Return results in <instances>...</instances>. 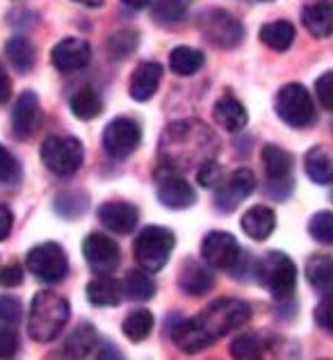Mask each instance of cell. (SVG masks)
I'll list each match as a JSON object with an SVG mask.
<instances>
[{
    "mask_svg": "<svg viewBox=\"0 0 333 360\" xmlns=\"http://www.w3.org/2000/svg\"><path fill=\"white\" fill-rule=\"evenodd\" d=\"M137 49V32L132 30H121L110 37V51L117 60H123L128 53Z\"/></svg>",
    "mask_w": 333,
    "mask_h": 360,
    "instance_id": "obj_38",
    "label": "cell"
},
{
    "mask_svg": "<svg viewBox=\"0 0 333 360\" xmlns=\"http://www.w3.org/2000/svg\"><path fill=\"white\" fill-rule=\"evenodd\" d=\"M213 115H215V121L220 123L226 132H240L246 128V123H249L246 108L235 96H231V94H224V96L215 103Z\"/></svg>",
    "mask_w": 333,
    "mask_h": 360,
    "instance_id": "obj_21",
    "label": "cell"
},
{
    "mask_svg": "<svg viewBox=\"0 0 333 360\" xmlns=\"http://www.w3.org/2000/svg\"><path fill=\"white\" fill-rule=\"evenodd\" d=\"M142 141V128L135 119L117 117L103 130V148L114 160H126L137 150Z\"/></svg>",
    "mask_w": 333,
    "mask_h": 360,
    "instance_id": "obj_10",
    "label": "cell"
},
{
    "mask_svg": "<svg viewBox=\"0 0 333 360\" xmlns=\"http://www.w3.org/2000/svg\"><path fill=\"white\" fill-rule=\"evenodd\" d=\"M123 295L132 301H149L156 295V281L151 278V271L146 269H132L126 274L123 281Z\"/></svg>",
    "mask_w": 333,
    "mask_h": 360,
    "instance_id": "obj_30",
    "label": "cell"
},
{
    "mask_svg": "<svg viewBox=\"0 0 333 360\" xmlns=\"http://www.w3.org/2000/svg\"><path fill=\"white\" fill-rule=\"evenodd\" d=\"M315 96L322 103V108L333 112V69L322 73L315 82Z\"/></svg>",
    "mask_w": 333,
    "mask_h": 360,
    "instance_id": "obj_43",
    "label": "cell"
},
{
    "mask_svg": "<svg viewBox=\"0 0 333 360\" xmlns=\"http://www.w3.org/2000/svg\"><path fill=\"white\" fill-rule=\"evenodd\" d=\"M240 226L246 238H251L256 242H265L277 231V214L268 205H253L242 214Z\"/></svg>",
    "mask_w": 333,
    "mask_h": 360,
    "instance_id": "obj_19",
    "label": "cell"
},
{
    "mask_svg": "<svg viewBox=\"0 0 333 360\" xmlns=\"http://www.w3.org/2000/svg\"><path fill=\"white\" fill-rule=\"evenodd\" d=\"M196 180H199V185L206 187V189H217L226 178H224L222 167L217 162H213V160H208V162H203L201 167H199Z\"/></svg>",
    "mask_w": 333,
    "mask_h": 360,
    "instance_id": "obj_40",
    "label": "cell"
},
{
    "mask_svg": "<svg viewBox=\"0 0 333 360\" xmlns=\"http://www.w3.org/2000/svg\"><path fill=\"white\" fill-rule=\"evenodd\" d=\"M313 317H315V324L322 330L333 335V295H325V299L318 303L315 312H313Z\"/></svg>",
    "mask_w": 333,
    "mask_h": 360,
    "instance_id": "obj_42",
    "label": "cell"
},
{
    "mask_svg": "<svg viewBox=\"0 0 333 360\" xmlns=\"http://www.w3.org/2000/svg\"><path fill=\"white\" fill-rule=\"evenodd\" d=\"M128 7H132V9H144V7H151L153 5V0H123Z\"/></svg>",
    "mask_w": 333,
    "mask_h": 360,
    "instance_id": "obj_49",
    "label": "cell"
},
{
    "mask_svg": "<svg viewBox=\"0 0 333 360\" xmlns=\"http://www.w3.org/2000/svg\"><path fill=\"white\" fill-rule=\"evenodd\" d=\"M9 94H12V82H9V78L5 75V71L0 69V105L9 101Z\"/></svg>",
    "mask_w": 333,
    "mask_h": 360,
    "instance_id": "obj_48",
    "label": "cell"
},
{
    "mask_svg": "<svg viewBox=\"0 0 333 360\" xmlns=\"http://www.w3.org/2000/svg\"><path fill=\"white\" fill-rule=\"evenodd\" d=\"M73 3L84 5V7H101V5H103V0H73Z\"/></svg>",
    "mask_w": 333,
    "mask_h": 360,
    "instance_id": "obj_50",
    "label": "cell"
},
{
    "mask_svg": "<svg viewBox=\"0 0 333 360\" xmlns=\"http://www.w3.org/2000/svg\"><path fill=\"white\" fill-rule=\"evenodd\" d=\"M99 347V338L96 330H94L92 324H80L71 330V335L66 338L64 342V352L62 356L66 358H87L96 352Z\"/></svg>",
    "mask_w": 333,
    "mask_h": 360,
    "instance_id": "obj_26",
    "label": "cell"
},
{
    "mask_svg": "<svg viewBox=\"0 0 333 360\" xmlns=\"http://www.w3.org/2000/svg\"><path fill=\"white\" fill-rule=\"evenodd\" d=\"M201 258L211 269L231 271L235 278H240V271L244 274L246 251L237 244V240L226 231H211L201 242Z\"/></svg>",
    "mask_w": 333,
    "mask_h": 360,
    "instance_id": "obj_6",
    "label": "cell"
},
{
    "mask_svg": "<svg viewBox=\"0 0 333 360\" xmlns=\"http://www.w3.org/2000/svg\"><path fill=\"white\" fill-rule=\"evenodd\" d=\"M66 205H71L73 217H78L87 210V196L84 194L78 196V192H66L62 196H57V210H62V207H66Z\"/></svg>",
    "mask_w": 333,
    "mask_h": 360,
    "instance_id": "obj_45",
    "label": "cell"
},
{
    "mask_svg": "<svg viewBox=\"0 0 333 360\" xmlns=\"http://www.w3.org/2000/svg\"><path fill=\"white\" fill-rule=\"evenodd\" d=\"M256 281L270 292L279 303L292 301L297 290V264L283 251H270L256 262Z\"/></svg>",
    "mask_w": 333,
    "mask_h": 360,
    "instance_id": "obj_4",
    "label": "cell"
},
{
    "mask_svg": "<svg viewBox=\"0 0 333 360\" xmlns=\"http://www.w3.org/2000/svg\"><path fill=\"white\" fill-rule=\"evenodd\" d=\"M303 169L318 185H333V148L313 146L303 158Z\"/></svg>",
    "mask_w": 333,
    "mask_h": 360,
    "instance_id": "obj_23",
    "label": "cell"
},
{
    "mask_svg": "<svg viewBox=\"0 0 333 360\" xmlns=\"http://www.w3.org/2000/svg\"><path fill=\"white\" fill-rule=\"evenodd\" d=\"M270 349V340L256 333V330H246V333H242L240 338L233 340L231 345V354L233 358H242V360H256L260 358L265 352Z\"/></svg>",
    "mask_w": 333,
    "mask_h": 360,
    "instance_id": "obj_33",
    "label": "cell"
},
{
    "mask_svg": "<svg viewBox=\"0 0 333 360\" xmlns=\"http://www.w3.org/2000/svg\"><path fill=\"white\" fill-rule=\"evenodd\" d=\"M263 165H265V174H268V178H288V176H292L294 158L285 148L268 144L263 148Z\"/></svg>",
    "mask_w": 333,
    "mask_h": 360,
    "instance_id": "obj_31",
    "label": "cell"
},
{
    "mask_svg": "<svg viewBox=\"0 0 333 360\" xmlns=\"http://www.w3.org/2000/svg\"><path fill=\"white\" fill-rule=\"evenodd\" d=\"M18 352V335L14 326L0 328V358H12Z\"/></svg>",
    "mask_w": 333,
    "mask_h": 360,
    "instance_id": "obj_44",
    "label": "cell"
},
{
    "mask_svg": "<svg viewBox=\"0 0 333 360\" xmlns=\"http://www.w3.org/2000/svg\"><path fill=\"white\" fill-rule=\"evenodd\" d=\"M5 55L18 73H27L34 66V46L25 37H12L5 44Z\"/></svg>",
    "mask_w": 333,
    "mask_h": 360,
    "instance_id": "obj_34",
    "label": "cell"
},
{
    "mask_svg": "<svg viewBox=\"0 0 333 360\" xmlns=\"http://www.w3.org/2000/svg\"><path fill=\"white\" fill-rule=\"evenodd\" d=\"M23 319V306L21 301L12 295L0 297V324L3 326H18Z\"/></svg>",
    "mask_w": 333,
    "mask_h": 360,
    "instance_id": "obj_37",
    "label": "cell"
},
{
    "mask_svg": "<svg viewBox=\"0 0 333 360\" xmlns=\"http://www.w3.org/2000/svg\"><path fill=\"white\" fill-rule=\"evenodd\" d=\"M158 201L169 210H185V207H192L196 203V192L185 178H180L174 172H165V176L160 174Z\"/></svg>",
    "mask_w": 333,
    "mask_h": 360,
    "instance_id": "obj_15",
    "label": "cell"
},
{
    "mask_svg": "<svg viewBox=\"0 0 333 360\" xmlns=\"http://www.w3.org/2000/svg\"><path fill=\"white\" fill-rule=\"evenodd\" d=\"M25 267L27 271H32L42 283H60L64 276L69 274V258H66V251L60 244L55 242H44L37 244L30 253L25 255Z\"/></svg>",
    "mask_w": 333,
    "mask_h": 360,
    "instance_id": "obj_9",
    "label": "cell"
},
{
    "mask_svg": "<svg viewBox=\"0 0 333 360\" xmlns=\"http://www.w3.org/2000/svg\"><path fill=\"white\" fill-rule=\"evenodd\" d=\"M82 255L96 274H112L121 262L119 244L103 233H92L82 242Z\"/></svg>",
    "mask_w": 333,
    "mask_h": 360,
    "instance_id": "obj_12",
    "label": "cell"
},
{
    "mask_svg": "<svg viewBox=\"0 0 333 360\" xmlns=\"http://www.w3.org/2000/svg\"><path fill=\"white\" fill-rule=\"evenodd\" d=\"M176 246V235L165 226H146L135 240V260L142 269L156 274L169 262V255Z\"/></svg>",
    "mask_w": 333,
    "mask_h": 360,
    "instance_id": "obj_7",
    "label": "cell"
},
{
    "mask_svg": "<svg viewBox=\"0 0 333 360\" xmlns=\"http://www.w3.org/2000/svg\"><path fill=\"white\" fill-rule=\"evenodd\" d=\"M217 139L211 128L199 121H176L165 128L160 158L165 172H183L192 165L201 167L215 155Z\"/></svg>",
    "mask_w": 333,
    "mask_h": 360,
    "instance_id": "obj_2",
    "label": "cell"
},
{
    "mask_svg": "<svg viewBox=\"0 0 333 360\" xmlns=\"http://www.w3.org/2000/svg\"><path fill=\"white\" fill-rule=\"evenodd\" d=\"M23 283V267L21 264H7L0 269V288H18Z\"/></svg>",
    "mask_w": 333,
    "mask_h": 360,
    "instance_id": "obj_46",
    "label": "cell"
},
{
    "mask_svg": "<svg viewBox=\"0 0 333 360\" xmlns=\"http://www.w3.org/2000/svg\"><path fill=\"white\" fill-rule=\"evenodd\" d=\"M251 319V306L242 299H217L201 315L183 319L171 326V340L180 352L199 354L222 340L226 333L244 326Z\"/></svg>",
    "mask_w": 333,
    "mask_h": 360,
    "instance_id": "obj_1",
    "label": "cell"
},
{
    "mask_svg": "<svg viewBox=\"0 0 333 360\" xmlns=\"http://www.w3.org/2000/svg\"><path fill=\"white\" fill-rule=\"evenodd\" d=\"M201 32L206 39L217 49H235L237 44L244 39V27L233 14L224 12V9H208L201 14Z\"/></svg>",
    "mask_w": 333,
    "mask_h": 360,
    "instance_id": "obj_11",
    "label": "cell"
},
{
    "mask_svg": "<svg viewBox=\"0 0 333 360\" xmlns=\"http://www.w3.org/2000/svg\"><path fill=\"white\" fill-rule=\"evenodd\" d=\"M121 299H123V285L119 281L110 278L108 274H101L99 278L89 281L87 301L92 303V306L112 308V306H119Z\"/></svg>",
    "mask_w": 333,
    "mask_h": 360,
    "instance_id": "obj_24",
    "label": "cell"
},
{
    "mask_svg": "<svg viewBox=\"0 0 333 360\" xmlns=\"http://www.w3.org/2000/svg\"><path fill=\"white\" fill-rule=\"evenodd\" d=\"M151 16L158 25H178L187 16L185 0H153Z\"/></svg>",
    "mask_w": 333,
    "mask_h": 360,
    "instance_id": "obj_35",
    "label": "cell"
},
{
    "mask_svg": "<svg viewBox=\"0 0 333 360\" xmlns=\"http://www.w3.org/2000/svg\"><path fill=\"white\" fill-rule=\"evenodd\" d=\"M163 82V66L158 62H142L130 78V98L137 103H146L156 96V91Z\"/></svg>",
    "mask_w": 333,
    "mask_h": 360,
    "instance_id": "obj_18",
    "label": "cell"
},
{
    "mask_svg": "<svg viewBox=\"0 0 333 360\" xmlns=\"http://www.w3.org/2000/svg\"><path fill=\"white\" fill-rule=\"evenodd\" d=\"M306 278L320 295H333V258L327 253L310 255L306 262Z\"/></svg>",
    "mask_w": 333,
    "mask_h": 360,
    "instance_id": "obj_25",
    "label": "cell"
},
{
    "mask_svg": "<svg viewBox=\"0 0 333 360\" xmlns=\"http://www.w3.org/2000/svg\"><path fill=\"white\" fill-rule=\"evenodd\" d=\"M12 226H14V214L9 210L7 205L0 203V242H5L12 233Z\"/></svg>",
    "mask_w": 333,
    "mask_h": 360,
    "instance_id": "obj_47",
    "label": "cell"
},
{
    "mask_svg": "<svg viewBox=\"0 0 333 360\" xmlns=\"http://www.w3.org/2000/svg\"><path fill=\"white\" fill-rule=\"evenodd\" d=\"M331 201H333V192H331Z\"/></svg>",
    "mask_w": 333,
    "mask_h": 360,
    "instance_id": "obj_51",
    "label": "cell"
},
{
    "mask_svg": "<svg viewBox=\"0 0 333 360\" xmlns=\"http://www.w3.org/2000/svg\"><path fill=\"white\" fill-rule=\"evenodd\" d=\"M303 27L318 39H327L333 34V3L331 0H318L301 12Z\"/></svg>",
    "mask_w": 333,
    "mask_h": 360,
    "instance_id": "obj_20",
    "label": "cell"
},
{
    "mask_svg": "<svg viewBox=\"0 0 333 360\" xmlns=\"http://www.w3.org/2000/svg\"><path fill=\"white\" fill-rule=\"evenodd\" d=\"M42 121V108L39 98L34 91H23L18 96L16 105L12 110V132L16 139H27L34 135V130L39 128Z\"/></svg>",
    "mask_w": 333,
    "mask_h": 360,
    "instance_id": "obj_16",
    "label": "cell"
},
{
    "mask_svg": "<svg viewBox=\"0 0 333 360\" xmlns=\"http://www.w3.org/2000/svg\"><path fill=\"white\" fill-rule=\"evenodd\" d=\"M0 69H3V64H0Z\"/></svg>",
    "mask_w": 333,
    "mask_h": 360,
    "instance_id": "obj_52",
    "label": "cell"
},
{
    "mask_svg": "<svg viewBox=\"0 0 333 360\" xmlns=\"http://www.w3.org/2000/svg\"><path fill=\"white\" fill-rule=\"evenodd\" d=\"M153 324H156V319H153V315H151V310L137 308L123 319L121 330L130 342H144V340L151 335V330H153Z\"/></svg>",
    "mask_w": 333,
    "mask_h": 360,
    "instance_id": "obj_32",
    "label": "cell"
},
{
    "mask_svg": "<svg viewBox=\"0 0 333 360\" xmlns=\"http://www.w3.org/2000/svg\"><path fill=\"white\" fill-rule=\"evenodd\" d=\"M294 189V178L288 176V178H268V183H265V192L272 198V201H285V198H290Z\"/></svg>",
    "mask_w": 333,
    "mask_h": 360,
    "instance_id": "obj_41",
    "label": "cell"
},
{
    "mask_svg": "<svg viewBox=\"0 0 333 360\" xmlns=\"http://www.w3.org/2000/svg\"><path fill=\"white\" fill-rule=\"evenodd\" d=\"M99 221L112 233L128 235L135 231V226L139 221V212H137V207L130 203L110 201L99 207Z\"/></svg>",
    "mask_w": 333,
    "mask_h": 360,
    "instance_id": "obj_17",
    "label": "cell"
},
{
    "mask_svg": "<svg viewBox=\"0 0 333 360\" xmlns=\"http://www.w3.org/2000/svg\"><path fill=\"white\" fill-rule=\"evenodd\" d=\"M69 108H71V112H73V117H75V119H80V121H92V119L101 117V112H103V101H101V96H99L96 89H94V87H80V89L71 96Z\"/></svg>",
    "mask_w": 333,
    "mask_h": 360,
    "instance_id": "obj_27",
    "label": "cell"
},
{
    "mask_svg": "<svg viewBox=\"0 0 333 360\" xmlns=\"http://www.w3.org/2000/svg\"><path fill=\"white\" fill-rule=\"evenodd\" d=\"M308 233L315 242L333 246V212L322 210L313 214L308 221Z\"/></svg>",
    "mask_w": 333,
    "mask_h": 360,
    "instance_id": "obj_36",
    "label": "cell"
},
{
    "mask_svg": "<svg viewBox=\"0 0 333 360\" xmlns=\"http://www.w3.org/2000/svg\"><path fill=\"white\" fill-rule=\"evenodd\" d=\"M253 189H256V176L249 169H235V172L217 187L215 207L220 212H233Z\"/></svg>",
    "mask_w": 333,
    "mask_h": 360,
    "instance_id": "obj_13",
    "label": "cell"
},
{
    "mask_svg": "<svg viewBox=\"0 0 333 360\" xmlns=\"http://www.w3.org/2000/svg\"><path fill=\"white\" fill-rule=\"evenodd\" d=\"M21 178V167H18L16 158L0 144V185H14Z\"/></svg>",
    "mask_w": 333,
    "mask_h": 360,
    "instance_id": "obj_39",
    "label": "cell"
},
{
    "mask_svg": "<svg viewBox=\"0 0 333 360\" xmlns=\"http://www.w3.org/2000/svg\"><path fill=\"white\" fill-rule=\"evenodd\" d=\"M203 53L192 49V46H176L169 55V69L176 75H194L196 71L203 69Z\"/></svg>",
    "mask_w": 333,
    "mask_h": 360,
    "instance_id": "obj_29",
    "label": "cell"
},
{
    "mask_svg": "<svg viewBox=\"0 0 333 360\" xmlns=\"http://www.w3.org/2000/svg\"><path fill=\"white\" fill-rule=\"evenodd\" d=\"M71 317V306L55 292H37L27 315V333L34 342H53Z\"/></svg>",
    "mask_w": 333,
    "mask_h": 360,
    "instance_id": "obj_3",
    "label": "cell"
},
{
    "mask_svg": "<svg viewBox=\"0 0 333 360\" xmlns=\"http://www.w3.org/2000/svg\"><path fill=\"white\" fill-rule=\"evenodd\" d=\"M51 60L60 73L80 71L92 60V46L84 39H78V37H66V39H62L60 44H55Z\"/></svg>",
    "mask_w": 333,
    "mask_h": 360,
    "instance_id": "obj_14",
    "label": "cell"
},
{
    "mask_svg": "<svg viewBox=\"0 0 333 360\" xmlns=\"http://www.w3.org/2000/svg\"><path fill=\"white\" fill-rule=\"evenodd\" d=\"M294 34H297V30H294V25L290 21H272L260 27V41L277 53L290 49L294 41Z\"/></svg>",
    "mask_w": 333,
    "mask_h": 360,
    "instance_id": "obj_28",
    "label": "cell"
},
{
    "mask_svg": "<svg viewBox=\"0 0 333 360\" xmlns=\"http://www.w3.org/2000/svg\"><path fill=\"white\" fill-rule=\"evenodd\" d=\"M42 162L51 174L60 178L73 176L82 167L84 150L75 137H49L39 148Z\"/></svg>",
    "mask_w": 333,
    "mask_h": 360,
    "instance_id": "obj_8",
    "label": "cell"
},
{
    "mask_svg": "<svg viewBox=\"0 0 333 360\" xmlns=\"http://www.w3.org/2000/svg\"><path fill=\"white\" fill-rule=\"evenodd\" d=\"M274 110H277L279 119L294 130L310 128L318 121L315 101H313L310 91L299 82L283 84L277 98H274Z\"/></svg>",
    "mask_w": 333,
    "mask_h": 360,
    "instance_id": "obj_5",
    "label": "cell"
},
{
    "mask_svg": "<svg viewBox=\"0 0 333 360\" xmlns=\"http://www.w3.org/2000/svg\"><path fill=\"white\" fill-rule=\"evenodd\" d=\"M215 278L213 274L208 271L201 262L196 260H187L178 274V288L189 297H201L208 290H213Z\"/></svg>",
    "mask_w": 333,
    "mask_h": 360,
    "instance_id": "obj_22",
    "label": "cell"
}]
</instances>
